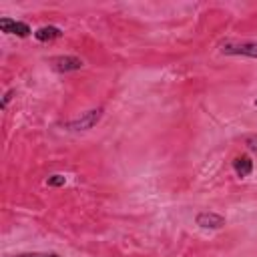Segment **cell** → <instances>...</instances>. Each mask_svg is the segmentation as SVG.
Listing matches in <instances>:
<instances>
[{"label":"cell","instance_id":"cell-1","mask_svg":"<svg viewBox=\"0 0 257 257\" xmlns=\"http://www.w3.org/2000/svg\"><path fill=\"white\" fill-rule=\"evenodd\" d=\"M221 52L223 54H229V56L257 58V42H233V40H225L221 44Z\"/></svg>","mask_w":257,"mask_h":257},{"label":"cell","instance_id":"cell-2","mask_svg":"<svg viewBox=\"0 0 257 257\" xmlns=\"http://www.w3.org/2000/svg\"><path fill=\"white\" fill-rule=\"evenodd\" d=\"M100 118H102V108H92V110L82 112L78 118L68 120L64 126H66L68 131H88V128H92Z\"/></svg>","mask_w":257,"mask_h":257},{"label":"cell","instance_id":"cell-3","mask_svg":"<svg viewBox=\"0 0 257 257\" xmlns=\"http://www.w3.org/2000/svg\"><path fill=\"white\" fill-rule=\"evenodd\" d=\"M50 66H52V70H56V72H74V70H80V68L84 66V62H82V58H78V56L60 54V56L50 58Z\"/></svg>","mask_w":257,"mask_h":257},{"label":"cell","instance_id":"cell-4","mask_svg":"<svg viewBox=\"0 0 257 257\" xmlns=\"http://www.w3.org/2000/svg\"><path fill=\"white\" fill-rule=\"evenodd\" d=\"M195 223H197L201 229H211V231H215V229L225 227V217L219 215V213H213V211H201V213H197Z\"/></svg>","mask_w":257,"mask_h":257},{"label":"cell","instance_id":"cell-5","mask_svg":"<svg viewBox=\"0 0 257 257\" xmlns=\"http://www.w3.org/2000/svg\"><path fill=\"white\" fill-rule=\"evenodd\" d=\"M0 30L4 34H16L20 38H26L32 30L26 22H20V20H12V18H0Z\"/></svg>","mask_w":257,"mask_h":257},{"label":"cell","instance_id":"cell-6","mask_svg":"<svg viewBox=\"0 0 257 257\" xmlns=\"http://www.w3.org/2000/svg\"><path fill=\"white\" fill-rule=\"evenodd\" d=\"M233 171H235V175L241 177V179L249 177V175L253 173V161H251V157H247V155H237V157L233 159Z\"/></svg>","mask_w":257,"mask_h":257},{"label":"cell","instance_id":"cell-7","mask_svg":"<svg viewBox=\"0 0 257 257\" xmlns=\"http://www.w3.org/2000/svg\"><path fill=\"white\" fill-rule=\"evenodd\" d=\"M60 36H62V30L58 26H42L34 32V38L40 42H50V40H56Z\"/></svg>","mask_w":257,"mask_h":257},{"label":"cell","instance_id":"cell-8","mask_svg":"<svg viewBox=\"0 0 257 257\" xmlns=\"http://www.w3.org/2000/svg\"><path fill=\"white\" fill-rule=\"evenodd\" d=\"M64 183H66V177L64 175H50L48 179H46V185L48 187H64Z\"/></svg>","mask_w":257,"mask_h":257},{"label":"cell","instance_id":"cell-9","mask_svg":"<svg viewBox=\"0 0 257 257\" xmlns=\"http://www.w3.org/2000/svg\"><path fill=\"white\" fill-rule=\"evenodd\" d=\"M245 147H247L249 151L257 153V135H249V137H245Z\"/></svg>","mask_w":257,"mask_h":257},{"label":"cell","instance_id":"cell-10","mask_svg":"<svg viewBox=\"0 0 257 257\" xmlns=\"http://www.w3.org/2000/svg\"><path fill=\"white\" fill-rule=\"evenodd\" d=\"M12 257H60L58 253H20V255H12Z\"/></svg>","mask_w":257,"mask_h":257},{"label":"cell","instance_id":"cell-11","mask_svg":"<svg viewBox=\"0 0 257 257\" xmlns=\"http://www.w3.org/2000/svg\"><path fill=\"white\" fill-rule=\"evenodd\" d=\"M12 94H14V88H10V90H8L6 94H4V98H2V108H6V106H8V102H10Z\"/></svg>","mask_w":257,"mask_h":257},{"label":"cell","instance_id":"cell-12","mask_svg":"<svg viewBox=\"0 0 257 257\" xmlns=\"http://www.w3.org/2000/svg\"><path fill=\"white\" fill-rule=\"evenodd\" d=\"M255 106H257V98H255Z\"/></svg>","mask_w":257,"mask_h":257}]
</instances>
